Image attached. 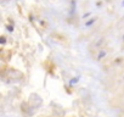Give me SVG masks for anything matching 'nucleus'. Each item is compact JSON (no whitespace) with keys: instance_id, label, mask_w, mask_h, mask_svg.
<instances>
[{"instance_id":"f257e3e1","label":"nucleus","mask_w":124,"mask_h":117,"mask_svg":"<svg viewBox=\"0 0 124 117\" xmlns=\"http://www.w3.org/2000/svg\"><path fill=\"white\" fill-rule=\"evenodd\" d=\"M76 0H71V11H70V14L71 15H73L74 12H76Z\"/></svg>"},{"instance_id":"f03ea898","label":"nucleus","mask_w":124,"mask_h":117,"mask_svg":"<svg viewBox=\"0 0 124 117\" xmlns=\"http://www.w3.org/2000/svg\"><path fill=\"white\" fill-rule=\"evenodd\" d=\"M94 22H95V18H93V20H90V21H89V22H86L85 25H86V27H88V26H91V25H93Z\"/></svg>"},{"instance_id":"7ed1b4c3","label":"nucleus","mask_w":124,"mask_h":117,"mask_svg":"<svg viewBox=\"0 0 124 117\" xmlns=\"http://www.w3.org/2000/svg\"><path fill=\"white\" fill-rule=\"evenodd\" d=\"M78 81H79V78H78V77H76V78H74V79H72L70 83H71V84H74V83H76V82H78Z\"/></svg>"},{"instance_id":"20e7f679","label":"nucleus","mask_w":124,"mask_h":117,"mask_svg":"<svg viewBox=\"0 0 124 117\" xmlns=\"http://www.w3.org/2000/svg\"><path fill=\"white\" fill-rule=\"evenodd\" d=\"M105 55H106V52H105V51H102V52H100V55H99V57H97V58H102Z\"/></svg>"},{"instance_id":"39448f33","label":"nucleus","mask_w":124,"mask_h":117,"mask_svg":"<svg viewBox=\"0 0 124 117\" xmlns=\"http://www.w3.org/2000/svg\"><path fill=\"white\" fill-rule=\"evenodd\" d=\"M8 31H9V32H12V31H14V27H12V26H9V27H8Z\"/></svg>"},{"instance_id":"423d86ee","label":"nucleus","mask_w":124,"mask_h":117,"mask_svg":"<svg viewBox=\"0 0 124 117\" xmlns=\"http://www.w3.org/2000/svg\"><path fill=\"white\" fill-rule=\"evenodd\" d=\"M1 44H5V38H1Z\"/></svg>"},{"instance_id":"0eeeda50","label":"nucleus","mask_w":124,"mask_h":117,"mask_svg":"<svg viewBox=\"0 0 124 117\" xmlns=\"http://www.w3.org/2000/svg\"><path fill=\"white\" fill-rule=\"evenodd\" d=\"M122 5H123V6H124V1H123V3H122Z\"/></svg>"},{"instance_id":"6e6552de","label":"nucleus","mask_w":124,"mask_h":117,"mask_svg":"<svg viewBox=\"0 0 124 117\" xmlns=\"http://www.w3.org/2000/svg\"><path fill=\"white\" fill-rule=\"evenodd\" d=\"M123 40H124V37H123Z\"/></svg>"}]
</instances>
